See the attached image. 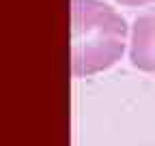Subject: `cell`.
I'll return each mask as SVG.
<instances>
[{
    "instance_id": "cell-2",
    "label": "cell",
    "mask_w": 155,
    "mask_h": 146,
    "mask_svg": "<svg viewBox=\"0 0 155 146\" xmlns=\"http://www.w3.org/2000/svg\"><path fill=\"white\" fill-rule=\"evenodd\" d=\"M129 60L138 71L155 73V9L147 11L134 22Z\"/></svg>"
},
{
    "instance_id": "cell-3",
    "label": "cell",
    "mask_w": 155,
    "mask_h": 146,
    "mask_svg": "<svg viewBox=\"0 0 155 146\" xmlns=\"http://www.w3.org/2000/svg\"><path fill=\"white\" fill-rule=\"evenodd\" d=\"M116 2H121V5H127V7H142V5H149V2H153V0H116Z\"/></svg>"
},
{
    "instance_id": "cell-1",
    "label": "cell",
    "mask_w": 155,
    "mask_h": 146,
    "mask_svg": "<svg viewBox=\"0 0 155 146\" xmlns=\"http://www.w3.org/2000/svg\"><path fill=\"white\" fill-rule=\"evenodd\" d=\"M71 71L75 78L104 73L123 58L127 24L101 0H73L71 5Z\"/></svg>"
}]
</instances>
